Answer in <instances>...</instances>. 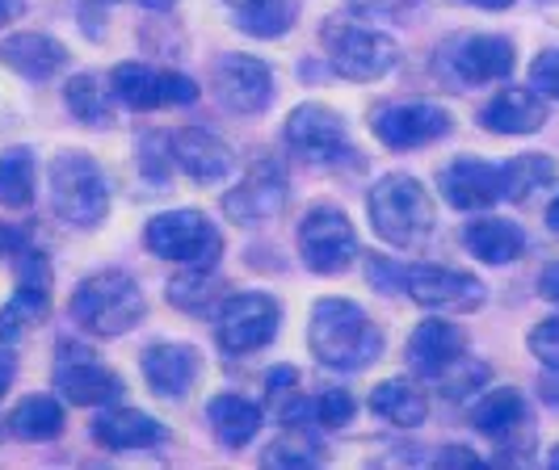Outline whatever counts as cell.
<instances>
[{"mask_svg":"<svg viewBox=\"0 0 559 470\" xmlns=\"http://www.w3.org/2000/svg\"><path fill=\"white\" fill-rule=\"evenodd\" d=\"M173 165L194 185H219L236 160H231V147L215 131L181 126V131H173Z\"/></svg>","mask_w":559,"mask_h":470,"instance_id":"obj_22","label":"cell"},{"mask_svg":"<svg viewBox=\"0 0 559 470\" xmlns=\"http://www.w3.org/2000/svg\"><path fill=\"white\" fill-rule=\"evenodd\" d=\"M370 131L388 152H420L454 131V113L433 101H388L370 113Z\"/></svg>","mask_w":559,"mask_h":470,"instance_id":"obj_11","label":"cell"},{"mask_svg":"<svg viewBox=\"0 0 559 470\" xmlns=\"http://www.w3.org/2000/svg\"><path fill=\"white\" fill-rule=\"evenodd\" d=\"M63 106L84 126H110L114 122V93L88 72L63 81Z\"/></svg>","mask_w":559,"mask_h":470,"instance_id":"obj_32","label":"cell"},{"mask_svg":"<svg viewBox=\"0 0 559 470\" xmlns=\"http://www.w3.org/2000/svg\"><path fill=\"white\" fill-rule=\"evenodd\" d=\"M51 311V269L38 249H26L17 256V290L0 306V345H22L29 328H38Z\"/></svg>","mask_w":559,"mask_h":470,"instance_id":"obj_15","label":"cell"},{"mask_svg":"<svg viewBox=\"0 0 559 470\" xmlns=\"http://www.w3.org/2000/svg\"><path fill=\"white\" fill-rule=\"evenodd\" d=\"M543 219H547V227L559 236V197H551V206H547V215H543Z\"/></svg>","mask_w":559,"mask_h":470,"instance_id":"obj_55","label":"cell"},{"mask_svg":"<svg viewBox=\"0 0 559 470\" xmlns=\"http://www.w3.org/2000/svg\"><path fill=\"white\" fill-rule=\"evenodd\" d=\"M299 9H304V0H261L249 9H236L231 17L249 38H282L299 22Z\"/></svg>","mask_w":559,"mask_h":470,"instance_id":"obj_35","label":"cell"},{"mask_svg":"<svg viewBox=\"0 0 559 470\" xmlns=\"http://www.w3.org/2000/svg\"><path fill=\"white\" fill-rule=\"evenodd\" d=\"M459 358H467V333L454 320L433 315V311H429V320H420L413 328L408 345H404V361H408L413 378H425V383L442 378Z\"/></svg>","mask_w":559,"mask_h":470,"instance_id":"obj_17","label":"cell"},{"mask_svg":"<svg viewBox=\"0 0 559 470\" xmlns=\"http://www.w3.org/2000/svg\"><path fill=\"white\" fill-rule=\"evenodd\" d=\"M274 399H278L274 415H278L282 429H311L316 424V395H299V387H290Z\"/></svg>","mask_w":559,"mask_h":470,"instance_id":"obj_40","label":"cell"},{"mask_svg":"<svg viewBox=\"0 0 559 470\" xmlns=\"http://www.w3.org/2000/svg\"><path fill=\"white\" fill-rule=\"evenodd\" d=\"M227 9H231V13H236V9H249V4H261V0H224Z\"/></svg>","mask_w":559,"mask_h":470,"instance_id":"obj_56","label":"cell"},{"mask_svg":"<svg viewBox=\"0 0 559 470\" xmlns=\"http://www.w3.org/2000/svg\"><path fill=\"white\" fill-rule=\"evenodd\" d=\"M231 294L215 269H202V265H186L181 274L165 286V299L173 311L190 315V320H215L224 299Z\"/></svg>","mask_w":559,"mask_h":470,"instance_id":"obj_25","label":"cell"},{"mask_svg":"<svg viewBox=\"0 0 559 470\" xmlns=\"http://www.w3.org/2000/svg\"><path fill=\"white\" fill-rule=\"evenodd\" d=\"M286 147L308 165H341L354 160V143L345 118L320 101H304L286 113Z\"/></svg>","mask_w":559,"mask_h":470,"instance_id":"obj_12","label":"cell"},{"mask_svg":"<svg viewBox=\"0 0 559 470\" xmlns=\"http://www.w3.org/2000/svg\"><path fill=\"white\" fill-rule=\"evenodd\" d=\"M366 215L374 236L395 252H413L420 249L433 227H438V210H433V197L420 185L417 177L408 172H388L370 185L366 194Z\"/></svg>","mask_w":559,"mask_h":470,"instance_id":"obj_2","label":"cell"},{"mask_svg":"<svg viewBox=\"0 0 559 470\" xmlns=\"http://www.w3.org/2000/svg\"><path fill=\"white\" fill-rule=\"evenodd\" d=\"M438 467H450V470H484V458H479L476 449H467V445H447V449H438Z\"/></svg>","mask_w":559,"mask_h":470,"instance_id":"obj_46","label":"cell"},{"mask_svg":"<svg viewBox=\"0 0 559 470\" xmlns=\"http://www.w3.org/2000/svg\"><path fill=\"white\" fill-rule=\"evenodd\" d=\"M547 467L559 470V445H551V449H547Z\"/></svg>","mask_w":559,"mask_h":470,"instance_id":"obj_57","label":"cell"},{"mask_svg":"<svg viewBox=\"0 0 559 470\" xmlns=\"http://www.w3.org/2000/svg\"><path fill=\"white\" fill-rule=\"evenodd\" d=\"M547 118H551V106L534 84L531 88L509 84L479 110L484 131H492V135H534V131L547 126Z\"/></svg>","mask_w":559,"mask_h":470,"instance_id":"obj_23","label":"cell"},{"mask_svg":"<svg viewBox=\"0 0 559 470\" xmlns=\"http://www.w3.org/2000/svg\"><path fill=\"white\" fill-rule=\"evenodd\" d=\"M93 442L110 454H140V449H156L168 442V429L156 415L140 412V408H127V403H110V408H97L93 424H88Z\"/></svg>","mask_w":559,"mask_h":470,"instance_id":"obj_20","label":"cell"},{"mask_svg":"<svg viewBox=\"0 0 559 470\" xmlns=\"http://www.w3.org/2000/svg\"><path fill=\"white\" fill-rule=\"evenodd\" d=\"M211 88H215V97H219V106H224L227 113L252 118V113H265L274 106L278 81H274V68H270L265 59L231 51V56L215 59V68H211Z\"/></svg>","mask_w":559,"mask_h":470,"instance_id":"obj_13","label":"cell"},{"mask_svg":"<svg viewBox=\"0 0 559 470\" xmlns=\"http://www.w3.org/2000/svg\"><path fill=\"white\" fill-rule=\"evenodd\" d=\"M51 383H56L59 399L72 403V408H110L118 399H127V383L97 353H88L76 340L56 349Z\"/></svg>","mask_w":559,"mask_h":470,"instance_id":"obj_8","label":"cell"},{"mask_svg":"<svg viewBox=\"0 0 559 470\" xmlns=\"http://www.w3.org/2000/svg\"><path fill=\"white\" fill-rule=\"evenodd\" d=\"M459 4H467V9H479V13H504V9H513L518 0H459Z\"/></svg>","mask_w":559,"mask_h":470,"instance_id":"obj_51","label":"cell"},{"mask_svg":"<svg viewBox=\"0 0 559 470\" xmlns=\"http://www.w3.org/2000/svg\"><path fill=\"white\" fill-rule=\"evenodd\" d=\"M110 93L118 106L135 113L165 110V72H156L147 63H118L110 72Z\"/></svg>","mask_w":559,"mask_h":470,"instance_id":"obj_29","label":"cell"},{"mask_svg":"<svg viewBox=\"0 0 559 470\" xmlns=\"http://www.w3.org/2000/svg\"><path fill=\"white\" fill-rule=\"evenodd\" d=\"M320 462H324V442L311 429H286L261 454V467L274 470H316Z\"/></svg>","mask_w":559,"mask_h":470,"instance_id":"obj_33","label":"cell"},{"mask_svg":"<svg viewBox=\"0 0 559 470\" xmlns=\"http://www.w3.org/2000/svg\"><path fill=\"white\" fill-rule=\"evenodd\" d=\"M526 415H531V408H526V395H522V390L492 387V390H484V395H476V403H472L467 420H472V429L484 433V437L509 442V437L526 424Z\"/></svg>","mask_w":559,"mask_h":470,"instance_id":"obj_27","label":"cell"},{"mask_svg":"<svg viewBox=\"0 0 559 470\" xmlns=\"http://www.w3.org/2000/svg\"><path fill=\"white\" fill-rule=\"evenodd\" d=\"M282 328V306L265 290H240L227 294L219 315H215V340L227 358H249L261 353L265 345H274Z\"/></svg>","mask_w":559,"mask_h":470,"instance_id":"obj_7","label":"cell"},{"mask_svg":"<svg viewBox=\"0 0 559 470\" xmlns=\"http://www.w3.org/2000/svg\"><path fill=\"white\" fill-rule=\"evenodd\" d=\"M447 63L459 84H497L513 76L518 47L504 34H463L447 47Z\"/></svg>","mask_w":559,"mask_h":470,"instance_id":"obj_18","label":"cell"},{"mask_svg":"<svg viewBox=\"0 0 559 470\" xmlns=\"http://www.w3.org/2000/svg\"><path fill=\"white\" fill-rule=\"evenodd\" d=\"M13 378H17V358H13V349H9V345H0V399L9 395Z\"/></svg>","mask_w":559,"mask_h":470,"instance_id":"obj_48","label":"cell"},{"mask_svg":"<svg viewBox=\"0 0 559 470\" xmlns=\"http://www.w3.org/2000/svg\"><path fill=\"white\" fill-rule=\"evenodd\" d=\"M26 249H34L29 227H22V222H0V261H17Z\"/></svg>","mask_w":559,"mask_h":470,"instance_id":"obj_45","label":"cell"},{"mask_svg":"<svg viewBox=\"0 0 559 470\" xmlns=\"http://www.w3.org/2000/svg\"><path fill=\"white\" fill-rule=\"evenodd\" d=\"M143 383L152 387V395L160 399H190V390L202 378V353L194 345H181V340H156L147 345L140 358Z\"/></svg>","mask_w":559,"mask_h":470,"instance_id":"obj_19","label":"cell"},{"mask_svg":"<svg viewBox=\"0 0 559 470\" xmlns=\"http://www.w3.org/2000/svg\"><path fill=\"white\" fill-rule=\"evenodd\" d=\"M9 433L17 442H56L63 433V403L59 395H26L9 412Z\"/></svg>","mask_w":559,"mask_h":470,"instance_id":"obj_30","label":"cell"},{"mask_svg":"<svg viewBox=\"0 0 559 470\" xmlns=\"http://www.w3.org/2000/svg\"><path fill=\"white\" fill-rule=\"evenodd\" d=\"M538 390H543V399H547L551 408H559V370H543V383H538Z\"/></svg>","mask_w":559,"mask_h":470,"instance_id":"obj_50","label":"cell"},{"mask_svg":"<svg viewBox=\"0 0 559 470\" xmlns=\"http://www.w3.org/2000/svg\"><path fill=\"white\" fill-rule=\"evenodd\" d=\"M135 4H143L147 13H168V9L177 4V0H135Z\"/></svg>","mask_w":559,"mask_h":470,"instance_id":"obj_54","label":"cell"},{"mask_svg":"<svg viewBox=\"0 0 559 470\" xmlns=\"http://www.w3.org/2000/svg\"><path fill=\"white\" fill-rule=\"evenodd\" d=\"M484 383H488V365L472 358H459L442 378H433V390L442 399H450V403H463V399H476Z\"/></svg>","mask_w":559,"mask_h":470,"instance_id":"obj_36","label":"cell"},{"mask_svg":"<svg viewBox=\"0 0 559 470\" xmlns=\"http://www.w3.org/2000/svg\"><path fill=\"white\" fill-rule=\"evenodd\" d=\"M299 387V374H295V365H278L270 378H265V395L274 399V395H282V390Z\"/></svg>","mask_w":559,"mask_h":470,"instance_id":"obj_47","label":"cell"},{"mask_svg":"<svg viewBox=\"0 0 559 470\" xmlns=\"http://www.w3.org/2000/svg\"><path fill=\"white\" fill-rule=\"evenodd\" d=\"M358 415V399L345 387H324L316 395V424L320 429H345Z\"/></svg>","mask_w":559,"mask_h":470,"instance_id":"obj_39","label":"cell"},{"mask_svg":"<svg viewBox=\"0 0 559 470\" xmlns=\"http://www.w3.org/2000/svg\"><path fill=\"white\" fill-rule=\"evenodd\" d=\"M0 63L13 76H22V81L47 84L63 72L68 47L59 38H51V34H43V29H17V34H4L0 38Z\"/></svg>","mask_w":559,"mask_h":470,"instance_id":"obj_21","label":"cell"},{"mask_svg":"<svg viewBox=\"0 0 559 470\" xmlns=\"http://www.w3.org/2000/svg\"><path fill=\"white\" fill-rule=\"evenodd\" d=\"M299 261L320 277L345 274L358 261V231L349 215L336 206H311L299 219Z\"/></svg>","mask_w":559,"mask_h":470,"instance_id":"obj_9","label":"cell"},{"mask_svg":"<svg viewBox=\"0 0 559 470\" xmlns=\"http://www.w3.org/2000/svg\"><path fill=\"white\" fill-rule=\"evenodd\" d=\"M34 181H38L34 152L29 147H4L0 152V206L26 210L34 202Z\"/></svg>","mask_w":559,"mask_h":470,"instance_id":"obj_34","label":"cell"},{"mask_svg":"<svg viewBox=\"0 0 559 470\" xmlns=\"http://www.w3.org/2000/svg\"><path fill=\"white\" fill-rule=\"evenodd\" d=\"M308 349L311 358L336 374H358L383 358V333L366 315V306H358L345 294H329V299H316L311 306Z\"/></svg>","mask_w":559,"mask_h":470,"instance_id":"obj_1","label":"cell"},{"mask_svg":"<svg viewBox=\"0 0 559 470\" xmlns=\"http://www.w3.org/2000/svg\"><path fill=\"white\" fill-rule=\"evenodd\" d=\"M559 181V165L543 152H526L504 160V202H531L534 194L551 190Z\"/></svg>","mask_w":559,"mask_h":470,"instance_id":"obj_31","label":"cell"},{"mask_svg":"<svg viewBox=\"0 0 559 470\" xmlns=\"http://www.w3.org/2000/svg\"><path fill=\"white\" fill-rule=\"evenodd\" d=\"M425 0H349V13L370 26H400L417 13Z\"/></svg>","mask_w":559,"mask_h":470,"instance_id":"obj_38","label":"cell"},{"mask_svg":"<svg viewBox=\"0 0 559 470\" xmlns=\"http://www.w3.org/2000/svg\"><path fill=\"white\" fill-rule=\"evenodd\" d=\"M51 197L56 215L72 227H97L110 215V181L81 147H68L51 160Z\"/></svg>","mask_w":559,"mask_h":470,"instance_id":"obj_6","label":"cell"},{"mask_svg":"<svg viewBox=\"0 0 559 470\" xmlns=\"http://www.w3.org/2000/svg\"><path fill=\"white\" fill-rule=\"evenodd\" d=\"M206 420H211V429H215V437H219L224 449H245L261 433L265 408L245 399V395H215L206 403Z\"/></svg>","mask_w":559,"mask_h":470,"instance_id":"obj_28","label":"cell"},{"mask_svg":"<svg viewBox=\"0 0 559 470\" xmlns=\"http://www.w3.org/2000/svg\"><path fill=\"white\" fill-rule=\"evenodd\" d=\"M538 294H543L547 303L559 306V265H547V269H543V277H538Z\"/></svg>","mask_w":559,"mask_h":470,"instance_id":"obj_49","label":"cell"},{"mask_svg":"<svg viewBox=\"0 0 559 470\" xmlns=\"http://www.w3.org/2000/svg\"><path fill=\"white\" fill-rule=\"evenodd\" d=\"M290 197V177L274 156H257L245 177L224 194V215L236 227H257V222H270L282 215Z\"/></svg>","mask_w":559,"mask_h":470,"instance_id":"obj_14","label":"cell"},{"mask_svg":"<svg viewBox=\"0 0 559 470\" xmlns=\"http://www.w3.org/2000/svg\"><path fill=\"white\" fill-rule=\"evenodd\" d=\"M198 101V84L181 72H165V110H186Z\"/></svg>","mask_w":559,"mask_h":470,"instance_id":"obj_44","label":"cell"},{"mask_svg":"<svg viewBox=\"0 0 559 470\" xmlns=\"http://www.w3.org/2000/svg\"><path fill=\"white\" fill-rule=\"evenodd\" d=\"M531 84L547 97V101H559V47H547V51L534 56Z\"/></svg>","mask_w":559,"mask_h":470,"instance_id":"obj_43","label":"cell"},{"mask_svg":"<svg viewBox=\"0 0 559 470\" xmlns=\"http://www.w3.org/2000/svg\"><path fill=\"white\" fill-rule=\"evenodd\" d=\"M110 4H118V0H81V13H93V9H97V13L106 17V9H110Z\"/></svg>","mask_w":559,"mask_h":470,"instance_id":"obj_53","label":"cell"},{"mask_svg":"<svg viewBox=\"0 0 559 470\" xmlns=\"http://www.w3.org/2000/svg\"><path fill=\"white\" fill-rule=\"evenodd\" d=\"M68 315L72 324L84 328L88 336H122L131 333L147 315V299H143L140 281L122 269H97L76 281L72 299H68Z\"/></svg>","mask_w":559,"mask_h":470,"instance_id":"obj_3","label":"cell"},{"mask_svg":"<svg viewBox=\"0 0 559 470\" xmlns=\"http://www.w3.org/2000/svg\"><path fill=\"white\" fill-rule=\"evenodd\" d=\"M404 294L433 315H472L488 303V286L467 269L450 265H408L404 274Z\"/></svg>","mask_w":559,"mask_h":470,"instance_id":"obj_10","label":"cell"},{"mask_svg":"<svg viewBox=\"0 0 559 470\" xmlns=\"http://www.w3.org/2000/svg\"><path fill=\"white\" fill-rule=\"evenodd\" d=\"M438 194L447 206L463 215H484L497 202H504V160H484V156H459L438 172Z\"/></svg>","mask_w":559,"mask_h":470,"instance_id":"obj_16","label":"cell"},{"mask_svg":"<svg viewBox=\"0 0 559 470\" xmlns=\"http://www.w3.org/2000/svg\"><path fill=\"white\" fill-rule=\"evenodd\" d=\"M404 274H408V265H395L388 256L366 252V281H370L379 294H400V290H404Z\"/></svg>","mask_w":559,"mask_h":470,"instance_id":"obj_42","label":"cell"},{"mask_svg":"<svg viewBox=\"0 0 559 470\" xmlns=\"http://www.w3.org/2000/svg\"><path fill=\"white\" fill-rule=\"evenodd\" d=\"M26 13V0H0V26H9V22H17Z\"/></svg>","mask_w":559,"mask_h":470,"instance_id":"obj_52","label":"cell"},{"mask_svg":"<svg viewBox=\"0 0 559 470\" xmlns=\"http://www.w3.org/2000/svg\"><path fill=\"white\" fill-rule=\"evenodd\" d=\"M526 349L543 370H559V315H547V320L534 324L531 336H526Z\"/></svg>","mask_w":559,"mask_h":470,"instance_id":"obj_41","label":"cell"},{"mask_svg":"<svg viewBox=\"0 0 559 470\" xmlns=\"http://www.w3.org/2000/svg\"><path fill=\"white\" fill-rule=\"evenodd\" d=\"M140 168L152 185L168 181L173 168H177L173 165V135H165V131H147V135L140 138Z\"/></svg>","mask_w":559,"mask_h":470,"instance_id":"obj_37","label":"cell"},{"mask_svg":"<svg viewBox=\"0 0 559 470\" xmlns=\"http://www.w3.org/2000/svg\"><path fill=\"white\" fill-rule=\"evenodd\" d=\"M463 249L467 256H476L479 265H513L522 252H526V231H522V222L513 219H501V215H479L463 227Z\"/></svg>","mask_w":559,"mask_h":470,"instance_id":"obj_24","label":"cell"},{"mask_svg":"<svg viewBox=\"0 0 559 470\" xmlns=\"http://www.w3.org/2000/svg\"><path fill=\"white\" fill-rule=\"evenodd\" d=\"M143 249L152 252L156 261L168 265H202V269H215L219 256H224V231L215 227L211 215L202 210H165V215H152L143 227Z\"/></svg>","mask_w":559,"mask_h":470,"instance_id":"obj_5","label":"cell"},{"mask_svg":"<svg viewBox=\"0 0 559 470\" xmlns=\"http://www.w3.org/2000/svg\"><path fill=\"white\" fill-rule=\"evenodd\" d=\"M320 47L329 56V68L336 76L354 84H374L392 76L400 63V43L392 34L374 29L370 22L341 13V17H324L320 22Z\"/></svg>","mask_w":559,"mask_h":470,"instance_id":"obj_4","label":"cell"},{"mask_svg":"<svg viewBox=\"0 0 559 470\" xmlns=\"http://www.w3.org/2000/svg\"><path fill=\"white\" fill-rule=\"evenodd\" d=\"M366 408L392 429H420L429 420V395L417 387V378H383L366 395Z\"/></svg>","mask_w":559,"mask_h":470,"instance_id":"obj_26","label":"cell"}]
</instances>
